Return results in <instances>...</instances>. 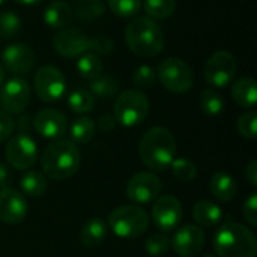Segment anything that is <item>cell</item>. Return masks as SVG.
<instances>
[{
	"mask_svg": "<svg viewBox=\"0 0 257 257\" xmlns=\"http://www.w3.org/2000/svg\"><path fill=\"white\" fill-rule=\"evenodd\" d=\"M214 250L218 257H256L254 233L235 221H227L214 235Z\"/></svg>",
	"mask_w": 257,
	"mask_h": 257,
	"instance_id": "5",
	"label": "cell"
},
{
	"mask_svg": "<svg viewBox=\"0 0 257 257\" xmlns=\"http://www.w3.org/2000/svg\"><path fill=\"white\" fill-rule=\"evenodd\" d=\"M116 119H114V116L113 114H104V116H101L99 119H98V128L101 130V131H104V133H108V131H111L114 126H116Z\"/></svg>",
	"mask_w": 257,
	"mask_h": 257,
	"instance_id": "40",
	"label": "cell"
},
{
	"mask_svg": "<svg viewBox=\"0 0 257 257\" xmlns=\"http://www.w3.org/2000/svg\"><path fill=\"white\" fill-rule=\"evenodd\" d=\"M146 17L152 20L169 18L176 9V0H145L143 3Z\"/></svg>",
	"mask_w": 257,
	"mask_h": 257,
	"instance_id": "30",
	"label": "cell"
},
{
	"mask_svg": "<svg viewBox=\"0 0 257 257\" xmlns=\"http://www.w3.org/2000/svg\"><path fill=\"white\" fill-rule=\"evenodd\" d=\"M152 221L163 230L170 232L178 227L182 221V205L175 196H161L157 197L152 206Z\"/></svg>",
	"mask_w": 257,
	"mask_h": 257,
	"instance_id": "14",
	"label": "cell"
},
{
	"mask_svg": "<svg viewBox=\"0 0 257 257\" xmlns=\"http://www.w3.org/2000/svg\"><path fill=\"white\" fill-rule=\"evenodd\" d=\"M146 253L152 257L164 256L170 248V239L164 233H154L146 239Z\"/></svg>",
	"mask_w": 257,
	"mask_h": 257,
	"instance_id": "36",
	"label": "cell"
},
{
	"mask_svg": "<svg viewBox=\"0 0 257 257\" xmlns=\"http://www.w3.org/2000/svg\"><path fill=\"white\" fill-rule=\"evenodd\" d=\"M108 226L113 233L119 238L134 239L142 236L149 227V217L148 214L133 205H125L116 208L108 215Z\"/></svg>",
	"mask_w": 257,
	"mask_h": 257,
	"instance_id": "6",
	"label": "cell"
},
{
	"mask_svg": "<svg viewBox=\"0 0 257 257\" xmlns=\"http://www.w3.org/2000/svg\"><path fill=\"white\" fill-rule=\"evenodd\" d=\"M107 6L114 15L128 18L140 11L142 0H107Z\"/></svg>",
	"mask_w": 257,
	"mask_h": 257,
	"instance_id": "33",
	"label": "cell"
},
{
	"mask_svg": "<svg viewBox=\"0 0 257 257\" xmlns=\"http://www.w3.org/2000/svg\"><path fill=\"white\" fill-rule=\"evenodd\" d=\"M133 81L137 87H142V89H148V87H152L157 81V74L155 71L149 66V65H142L139 66L134 74H133Z\"/></svg>",
	"mask_w": 257,
	"mask_h": 257,
	"instance_id": "37",
	"label": "cell"
},
{
	"mask_svg": "<svg viewBox=\"0 0 257 257\" xmlns=\"http://www.w3.org/2000/svg\"><path fill=\"white\" fill-rule=\"evenodd\" d=\"M102 68H104L102 59L99 57V54L93 51H87L81 54L77 60V71L86 80H93L99 77L102 74Z\"/></svg>",
	"mask_w": 257,
	"mask_h": 257,
	"instance_id": "25",
	"label": "cell"
},
{
	"mask_svg": "<svg viewBox=\"0 0 257 257\" xmlns=\"http://www.w3.org/2000/svg\"><path fill=\"white\" fill-rule=\"evenodd\" d=\"M14 2L20 3V5H29V6H32V5H38V3H41L42 0H14Z\"/></svg>",
	"mask_w": 257,
	"mask_h": 257,
	"instance_id": "43",
	"label": "cell"
},
{
	"mask_svg": "<svg viewBox=\"0 0 257 257\" xmlns=\"http://www.w3.org/2000/svg\"><path fill=\"white\" fill-rule=\"evenodd\" d=\"M209 191L221 202H232L238 193V184L227 172H215L209 179Z\"/></svg>",
	"mask_w": 257,
	"mask_h": 257,
	"instance_id": "19",
	"label": "cell"
},
{
	"mask_svg": "<svg viewBox=\"0 0 257 257\" xmlns=\"http://www.w3.org/2000/svg\"><path fill=\"white\" fill-rule=\"evenodd\" d=\"M14 128H15V120L12 119V116L0 110V143H3L12 136Z\"/></svg>",
	"mask_w": 257,
	"mask_h": 257,
	"instance_id": "39",
	"label": "cell"
},
{
	"mask_svg": "<svg viewBox=\"0 0 257 257\" xmlns=\"http://www.w3.org/2000/svg\"><path fill=\"white\" fill-rule=\"evenodd\" d=\"M205 232L199 226H184L170 239V247L179 257L197 256L205 247Z\"/></svg>",
	"mask_w": 257,
	"mask_h": 257,
	"instance_id": "16",
	"label": "cell"
},
{
	"mask_svg": "<svg viewBox=\"0 0 257 257\" xmlns=\"http://www.w3.org/2000/svg\"><path fill=\"white\" fill-rule=\"evenodd\" d=\"M5 3H6V0H0V6H2V5H5Z\"/></svg>",
	"mask_w": 257,
	"mask_h": 257,
	"instance_id": "45",
	"label": "cell"
},
{
	"mask_svg": "<svg viewBox=\"0 0 257 257\" xmlns=\"http://www.w3.org/2000/svg\"><path fill=\"white\" fill-rule=\"evenodd\" d=\"M21 29V20L17 14L11 11L0 12V38H14Z\"/></svg>",
	"mask_w": 257,
	"mask_h": 257,
	"instance_id": "32",
	"label": "cell"
},
{
	"mask_svg": "<svg viewBox=\"0 0 257 257\" xmlns=\"http://www.w3.org/2000/svg\"><path fill=\"white\" fill-rule=\"evenodd\" d=\"M245 178L250 182L251 187H257V161L253 160L248 163V166L245 167Z\"/></svg>",
	"mask_w": 257,
	"mask_h": 257,
	"instance_id": "42",
	"label": "cell"
},
{
	"mask_svg": "<svg viewBox=\"0 0 257 257\" xmlns=\"http://www.w3.org/2000/svg\"><path fill=\"white\" fill-rule=\"evenodd\" d=\"M238 72V63L232 53L226 50L215 51L205 63V80L214 87L229 86Z\"/></svg>",
	"mask_w": 257,
	"mask_h": 257,
	"instance_id": "9",
	"label": "cell"
},
{
	"mask_svg": "<svg viewBox=\"0 0 257 257\" xmlns=\"http://www.w3.org/2000/svg\"><path fill=\"white\" fill-rule=\"evenodd\" d=\"M242 214L245 217V221L251 226L256 227L257 226V194L253 193L248 196V199L244 203V209Z\"/></svg>",
	"mask_w": 257,
	"mask_h": 257,
	"instance_id": "38",
	"label": "cell"
},
{
	"mask_svg": "<svg viewBox=\"0 0 257 257\" xmlns=\"http://www.w3.org/2000/svg\"><path fill=\"white\" fill-rule=\"evenodd\" d=\"M90 93L98 98L110 99L119 93V81L113 75H99L93 80H90L89 84Z\"/></svg>",
	"mask_w": 257,
	"mask_h": 257,
	"instance_id": "26",
	"label": "cell"
},
{
	"mask_svg": "<svg viewBox=\"0 0 257 257\" xmlns=\"http://www.w3.org/2000/svg\"><path fill=\"white\" fill-rule=\"evenodd\" d=\"M33 126L38 134L45 139L57 140L60 139L68 128V120L63 113L53 108H44L36 113L33 117Z\"/></svg>",
	"mask_w": 257,
	"mask_h": 257,
	"instance_id": "18",
	"label": "cell"
},
{
	"mask_svg": "<svg viewBox=\"0 0 257 257\" xmlns=\"http://www.w3.org/2000/svg\"><path fill=\"white\" fill-rule=\"evenodd\" d=\"M203 257H215V256H212V254H206V256H203Z\"/></svg>",
	"mask_w": 257,
	"mask_h": 257,
	"instance_id": "46",
	"label": "cell"
},
{
	"mask_svg": "<svg viewBox=\"0 0 257 257\" xmlns=\"http://www.w3.org/2000/svg\"><path fill=\"white\" fill-rule=\"evenodd\" d=\"M157 78L173 93H185L193 87L194 72L191 66L179 57H167L157 66Z\"/></svg>",
	"mask_w": 257,
	"mask_h": 257,
	"instance_id": "8",
	"label": "cell"
},
{
	"mask_svg": "<svg viewBox=\"0 0 257 257\" xmlns=\"http://www.w3.org/2000/svg\"><path fill=\"white\" fill-rule=\"evenodd\" d=\"M5 158L15 170H29L35 166L38 158V148L35 140L27 134H17L9 137L5 148Z\"/></svg>",
	"mask_w": 257,
	"mask_h": 257,
	"instance_id": "11",
	"label": "cell"
},
{
	"mask_svg": "<svg viewBox=\"0 0 257 257\" xmlns=\"http://www.w3.org/2000/svg\"><path fill=\"white\" fill-rule=\"evenodd\" d=\"M20 187L23 190V193L29 197L38 199L41 196H44V193L47 191L48 182L44 173L41 172H27L23 175L21 181H20Z\"/></svg>",
	"mask_w": 257,
	"mask_h": 257,
	"instance_id": "24",
	"label": "cell"
},
{
	"mask_svg": "<svg viewBox=\"0 0 257 257\" xmlns=\"http://www.w3.org/2000/svg\"><path fill=\"white\" fill-rule=\"evenodd\" d=\"M107 224L102 218H90L84 223L80 232V241L87 248L99 247L107 238Z\"/></svg>",
	"mask_w": 257,
	"mask_h": 257,
	"instance_id": "21",
	"label": "cell"
},
{
	"mask_svg": "<svg viewBox=\"0 0 257 257\" xmlns=\"http://www.w3.org/2000/svg\"><path fill=\"white\" fill-rule=\"evenodd\" d=\"M149 113L148 96L137 89H128L117 95L114 102V119L117 123L131 128L142 123Z\"/></svg>",
	"mask_w": 257,
	"mask_h": 257,
	"instance_id": "7",
	"label": "cell"
},
{
	"mask_svg": "<svg viewBox=\"0 0 257 257\" xmlns=\"http://www.w3.org/2000/svg\"><path fill=\"white\" fill-rule=\"evenodd\" d=\"M30 102V87L23 78H11L2 84L0 104L8 114H20Z\"/></svg>",
	"mask_w": 257,
	"mask_h": 257,
	"instance_id": "12",
	"label": "cell"
},
{
	"mask_svg": "<svg viewBox=\"0 0 257 257\" xmlns=\"http://www.w3.org/2000/svg\"><path fill=\"white\" fill-rule=\"evenodd\" d=\"M139 157L142 163L154 172L169 169L176 158L175 136L164 126L151 128L140 140Z\"/></svg>",
	"mask_w": 257,
	"mask_h": 257,
	"instance_id": "1",
	"label": "cell"
},
{
	"mask_svg": "<svg viewBox=\"0 0 257 257\" xmlns=\"http://www.w3.org/2000/svg\"><path fill=\"white\" fill-rule=\"evenodd\" d=\"M199 105L206 116H218L224 108V99L217 90L205 89L199 96Z\"/></svg>",
	"mask_w": 257,
	"mask_h": 257,
	"instance_id": "28",
	"label": "cell"
},
{
	"mask_svg": "<svg viewBox=\"0 0 257 257\" xmlns=\"http://www.w3.org/2000/svg\"><path fill=\"white\" fill-rule=\"evenodd\" d=\"M105 12V6L101 0H89V2H80L77 5V17L81 21L95 20L101 17Z\"/></svg>",
	"mask_w": 257,
	"mask_h": 257,
	"instance_id": "34",
	"label": "cell"
},
{
	"mask_svg": "<svg viewBox=\"0 0 257 257\" xmlns=\"http://www.w3.org/2000/svg\"><path fill=\"white\" fill-rule=\"evenodd\" d=\"M170 166L173 176L181 182H190L197 175V166L190 158H175Z\"/></svg>",
	"mask_w": 257,
	"mask_h": 257,
	"instance_id": "31",
	"label": "cell"
},
{
	"mask_svg": "<svg viewBox=\"0 0 257 257\" xmlns=\"http://www.w3.org/2000/svg\"><path fill=\"white\" fill-rule=\"evenodd\" d=\"M125 41L130 50L140 57H154L164 48V32L149 17H136L125 29Z\"/></svg>",
	"mask_w": 257,
	"mask_h": 257,
	"instance_id": "4",
	"label": "cell"
},
{
	"mask_svg": "<svg viewBox=\"0 0 257 257\" xmlns=\"http://www.w3.org/2000/svg\"><path fill=\"white\" fill-rule=\"evenodd\" d=\"M193 218L197 226L202 227H215L223 218V211L220 206L211 200H200L193 208Z\"/></svg>",
	"mask_w": 257,
	"mask_h": 257,
	"instance_id": "22",
	"label": "cell"
},
{
	"mask_svg": "<svg viewBox=\"0 0 257 257\" xmlns=\"http://www.w3.org/2000/svg\"><path fill=\"white\" fill-rule=\"evenodd\" d=\"M29 211L26 197L14 188L0 190V221L5 224L21 223Z\"/></svg>",
	"mask_w": 257,
	"mask_h": 257,
	"instance_id": "17",
	"label": "cell"
},
{
	"mask_svg": "<svg viewBox=\"0 0 257 257\" xmlns=\"http://www.w3.org/2000/svg\"><path fill=\"white\" fill-rule=\"evenodd\" d=\"M95 130H96V125L95 122L87 117V116H80L77 117L72 125H71V139H72V143H78V145H86L89 143L93 136H95Z\"/></svg>",
	"mask_w": 257,
	"mask_h": 257,
	"instance_id": "27",
	"label": "cell"
},
{
	"mask_svg": "<svg viewBox=\"0 0 257 257\" xmlns=\"http://www.w3.org/2000/svg\"><path fill=\"white\" fill-rule=\"evenodd\" d=\"M5 77H6V71H5V66L0 63V87H2V84L5 81Z\"/></svg>",
	"mask_w": 257,
	"mask_h": 257,
	"instance_id": "44",
	"label": "cell"
},
{
	"mask_svg": "<svg viewBox=\"0 0 257 257\" xmlns=\"http://www.w3.org/2000/svg\"><path fill=\"white\" fill-rule=\"evenodd\" d=\"M163 190L161 179L149 172L136 173L126 185V197L134 203H149L160 197Z\"/></svg>",
	"mask_w": 257,
	"mask_h": 257,
	"instance_id": "13",
	"label": "cell"
},
{
	"mask_svg": "<svg viewBox=\"0 0 257 257\" xmlns=\"http://www.w3.org/2000/svg\"><path fill=\"white\" fill-rule=\"evenodd\" d=\"M68 105L72 111L84 114L93 110L95 107V96L90 93V90L86 89H77L71 92L68 96Z\"/></svg>",
	"mask_w": 257,
	"mask_h": 257,
	"instance_id": "29",
	"label": "cell"
},
{
	"mask_svg": "<svg viewBox=\"0 0 257 257\" xmlns=\"http://www.w3.org/2000/svg\"><path fill=\"white\" fill-rule=\"evenodd\" d=\"M33 87L44 102H56L66 92V81L62 71L53 65L41 66L33 78Z\"/></svg>",
	"mask_w": 257,
	"mask_h": 257,
	"instance_id": "10",
	"label": "cell"
},
{
	"mask_svg": "<svg viewBox=\"0 0 257 257\" xmlns=\"http://www.w3.org/2000/svg\"><path fill=\"white\" fill-rule=\"evenodd\" d=\"M11 184H12V173L6 164L0 163V190L9 188Z\"/></svg>",
	"mask_w": 257,
	"mask_h": 257,
	"instance_id": "41",
	"label": "cell"
},
{
	"mask_svg": "<svg viewBox=\"0 0 257 257\" xmlns=\"http://www.w3.org/2000/svg\"><path fill=\"white\" fill-rule=\"evenodd\" d=\"M81 163V155L77 146L69 140L57 139L50 143L41 155L42 172L56 181H63L74 176Z\"/></svg>",
	"mask_w": 257,
	"mask_h": 257,
	"instance_id": "2",
	"label": "cell"
},
{
	"mask_svg": "<svg viewBox=\"0 0 257 257\" xmlns=\"http://www.w3.org/2000/svg\"><path fill=\"white\" fill-rule=\"evenodd\" d=\"M232 98L242 108H251L257 102L256 81L251 77H242L232 86Z\"/></svg>",
	"mask_w": 257,
	"mask_h": 257,
	"instance_id": "23",
	"label": "cell"
},
{
	"mask_svg": "<svg viewBox=\"0 0 257 257\" xmlns=\"http://www.w3.org/2000/svg\"><path fill=\"white\" fill-rule=\"evenodd\" d=\"M238 133L248 140H254L257 134V113L254 110H250L239 116L238 119Z\"/></svg>",
	"mask_w": 257,
	"mask_h": 257,
	"instance_id": "35",
	"label": "cell"
},
{
	"mask_svg": "<svg viewBox=\"0 0 257 257\" xmlns=\"http://www.w3.org/2000/svg\"><path fill=\"white\" fill-rule=\"evenodd\" d=\"M78 2H89V0H78Z\"/></svg>",
	"mask_w": 257,
	"mask_h": 257,
	"instance_id": "47",
	"label": "cell"
},
{
	"mask_svg": "<svg viewBox=\"0 0 257 257\" xmlns=\"http://www.w3.org/2000/svg\"><path fill=\"white\" fill-rule=\"evenodd\" d=\"M114 44L105 36L99 35L96 38H87L84 32L75 27H63L53 36V48L63 57H80L87 51L96 54H110Z\"/></svg>",
	"mask_w": 257,
	"mask_h": 257,
	"instance_id": "3",
	"label": "cell"
},
{
	"mask_svg": "<svg viewBox=\"0 0 257 257\" xmlns=\"http://www.w3.org/2000/svg\"><path fill=\"white\" fill-rule=\"evenodd\" d=\"M36 63V54L32 47L26 44H11L2 51V65L12 74H29Z\"/></svg>",
	"mask_w": 257,
	"mask_h": 257,
	"instance_id": "15",
	"label": "cell"
},
{
	"mask_svg": "<svg viewBox=\"0 0 257 257\" xmlns=\"http://www.w3.org/2000/svg\"><path fill=\"white\" fill-rule=\"evenodd\" d=\"M44 23L51 29H63L72 20V8L65 0H54L51 2L42 14Z\"/></svg>",
	"mask_w": 257,
	"mask_h": 257,
	"instance_id": "20",
	"label": "cell"
}]
</instances>
